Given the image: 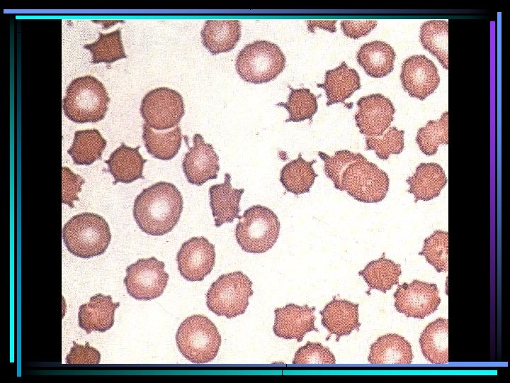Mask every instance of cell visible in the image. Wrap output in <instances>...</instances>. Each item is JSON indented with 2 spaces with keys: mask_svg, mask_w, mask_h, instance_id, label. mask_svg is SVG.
<instances>
[{
  "mask_svg": "<svg viewBox=\"0 0 510 383\" xmlns=\"http://www.w3.org/2000/svg\"><path fill=\"white\" fill-rule=\"evenodd\" d=\"M419 38L425 50L434 55L445 69H448V23L444 20L424 22Z\"/></svg>",
  "mask_w": 510,
  "mask_h": 383,
  "instance_id": "4dcf8cb0",
  "label": "cell"
},
{
  "mask_svg": "<svg viewBox=\"0 0 510 383\" xmlns=\"http://www.w3.org/2000/svg\"><path fill=\"white\" fill-rule=\"evenodd\" d=\"M120 303H114L110 295L101 293L91 296L80 306L78 312L79 327L89 334L92 331L105 332L114 323V315Z\"/></svg>",
  "mask_w": 510,
  "mask_h": 383,
  "instance_id": "ac0fdd59",
  "label": "cell"
},
{
  "mask_svg": "<svg viewBox=\"0 0 510 383\" xmlns=\"http://www.w3.org/2000/svg\"><path fill=\"white\" fill-rule=\"evenodd\" d=\"M315 162L316 160L307 161L299 154L285 164L280 173V182L285 190L295 195L308 193L318 176L313 168Z\"/></svg>",
  "mask_w": 510,
  "mask_h": 383,
  "instance_id": "4316f807",
  "label": "cell"
},
{
  "mask_svg": "<svg viewBox=\"0 0 510 383\" xmlns=\"http://www.w3.org/2000/svg\"><path fill=\"white\" fill-rule=\"evenodd\" d=\"M390 184L387 174L364 156L344 170L340 191L363 203H378L387 195Z\"/></svg>",
  "mask_w": 510,
  "mask_h": 383,
  "instance_id": "ba28073f",
  "label": "cell"
},
{
  "mask_svg": "<svg viewBox=\"0 0 510 383\" xmlns=\"http://www.w3.org/2000/svg\"><path fill=\"white\" fill-rule=\"evenodd\" d=\"M106 146V140L96 129L77 131L68 150L76 165H89L100 159Z\"/></svg>",
  "mask_w": 510,
  "mask_h": 383,
  "instance_id": "f546056e",
  "label": "cell"
},
{
  "mask_svg": "<svg viewBox=\"0 0 510 383\" xmlns=\"http://www.w3.org/2000/svg\"><path fill=\"white\" fill-rule=\"evenodd\" d=\"M322 325L336 336V340L344 335H348L358 329L359 323L358 304L335 297L326 304L319 312Z\"/></svg>",
  "mask_w": 510,
  "mask_h": 383,
  "instance_id": "d6986e66",
  "label": "cell"
},
{
  "mask_svg": "<svg viewBox=\"0 0 510 383\" xmlns=\"http://www.w3.org/2000/svg\"><path fill=\"white\" fill-rule=\"evenodd\" d=\"M425 257L438 272H447L448 269V233L436 231L424 241L422 250L419 253Z\"/></svg>",
  "mask_w": 510,
  "mask_h": 383,
  "instance_id": "e575fe53",
  "label": "cell"
},
{
  "mask_svg": "<svg viewBox=\"0 0 510 383\" xmlns=\"http://www.w3.org/2000/svg\"><path fill=\"white\" fill-rule=\"evenodd\" d=\"M404 131L392 126L380 136L367 137L366 150H374L376 155L382 160L388 159L392 154H400L404 148Z\"/></svg>",
  "mask_w": 510,
  "mask_h": 383,
  "instance_id": "d590c367",
  "label": "cell"
},
{
  "mask_svg": "<svg viewBox=\"0 0 510 383\" xmlns=\"http://www.w3.org/2000/svg\"><path fill=\"white\" fill-rule=\"evenodd\" d=\"M74 346L66 357L67 364H98L100 362V353L89 345L87 342L85 345L76 344L73 342Z\"/></svg>",
  "mask_w": 510,
  "mask_h": 383,
  "instance_id": "ab89813d",
  "label": "cell"
},
{
  "mask_svg": "<svg viewBox=\"0 0 510 383\" xmlns=\"http://www.w3.org/2000/svg\"><path fill=\"white\" fill-rule=\"evenodd\" d=\"M84 48L92 54V63H111L127 57L122 40L120 29L108 33H99L96 41L85 45Z\"/></svg>",
  "mask_w": 510,
  "mask_h": 383,
  "instance_id": "1f68e13d",
  "label": "cell"
},
{
  "mask_svg": "<svg viewBox=\"0 0 510 383\" xmlns=\"http://www.w3.org/2000/svg\"><path fill=\"white\" fill-rule=\"evenodd\" d=\"M400 79L404 89L420 100L431 95L440 82L435 64L423 55H412L404 61Z\"/></svg>",
  "mask_w": 510,
  "mask_h": 383,
  "instance_id": "5bb4252c",
  "label": "cell"
},
{
  "mask_svg": "<svg viewBox=\"0 0 510 383\" xmlns=\"http://www.w3.org/2000/svg\"><path fill=\"white\" fill-rule=\"evenodd\" d=\"M280 228L278 218L271 209L254 205L239 218L235 238L244 251L252 254L264 253L276 243Z\"/></svg>",
  "mask_w": 510,
  "mask_h": 383,
  "instance_id": "5b68a950",
  "label": "cell"
},
{
  "mask_svg": "<svg viewBox=\"0 0 510 383\" xmlns=\"http://www.w3.org/2000/svg\"><path fill=\"white\" fill-rule=\"evenodd\" d=\"M394 298L398 312L407 317L421 319L435 312L441 302L436 284L417 279L399 285Z\"/></svg>",
  "mask_w": 510,
  "mask_h": 383,
  "instance_id": "8fae6325",
  "label": "cell"
},
{
  "mask_svg": "<svg viewBox=\"0 0 510 383\" xmlns=\"http://www.w3.org/2000/svg\"><path fill=\"white\" fill-rule=\"evenodd\" d=\"M325 91L327 106L344 102L360 89V77L356 70L349 68L345 62L325 72L324 82L317 84Z\"/></svg>",
  "mask_w": 510,
  "mask_h": 383,
  "instance_id": "44dd1931",
  "label": "cell"
},
{
  "mask_svg": "<svg viewBox=\"0 0 510 383\" xmlns=\"http://www.w3.org/2000/svg\"><path fill=\"white\" fill-rule=\"evenodd\" d=\"M139 148L140 146L131 148L121 143L105 161L108 166V172L115 179L114 184H129L144 178L143 167L147 160L142 157Z\"/></svg>",
  "mask_w": 510,
  "mask_h": 383,
  "instance_id": "7402d4cb",
  "label": "cell"
},
{
  "mask_svg": "<svg viewBox=\"0 0 510 383\" xmlns=\"http://www.w3.org/2000/svg\"><path fill=\"white\" fill-rule=\"evenodd\" d=\"M193 141V147L188 148L183 159L182 168L190 184L201 186L210 179L217 178L219 157L213 146L206 143L200 134L196 133Z\"/></svg>",
  "mask_w": 510,
  "mask_h": 383,
  "instance_id": "9a60e30c",
  "label": "cell"
},
{
  "mask_svg": "<svg viewBox=\"0 0 510 383\" xmlns=\"http://www.w3.org/2000/svg\"><path fill=\"white\" fill-rule=\"evenodd\" d=\"M177 348L193 363H208L217 356L221 335L207 316L196 314L186 318L176 333Z\"/></svg>",
  "mask_w": 510,
  "mask_h": 383,
  "instance_id": "277c9868",
  "label": "cell"
},
{
  "mask_svg": "<svg viewBox=\"0 0 510 383\" xmlns=\"http://www.w3.org/2000/svg\"><path fill=\"white\" fill-rule=\"evenodd\" d=\"M314 307L307 304L299 306L295 304L276 309L273 326L274 334L285 340L295 339L300 342L307 333L318 332L314 326Z\"/></svg>",
  "mask_w": 510,
  "mask_h": 383,
  "instance_id": "2e32d148",
  "label": "cell"
},
{
  "mask_svg": "<svg viewBox=\"0 0 510 383\" xmlns=\"http://www.w3.org/2000/svg\"><path fill=\"white\" fill-rule=\"evenodd\" d=\"M110 99L103 84L94 77L86 75L72 80L63 99V110L71 121L84 123L102 120Z\"/></svg>",
  "mask_w": 510,
  "mask_h": 383,
  "instance_id": "3957f363",
  "label": "cell"
},
{
  "mask_svg": "<svg viewBox=\"0 0 510 383\" xmlns=\"http://www.w3.org/2000/svg\"><path fill=\"white\" fill-rule=\"evenodd\" d=\"M142 139L148 153L153 157L169 160L177 155L181 146L182 133L179 126L167 131H156L144 123Z\"/></svg>",
  "mask_w": 510,
  "mask_h": 383,
  "instance_id": "83f0119b",
  "label": "cell"
},
{
  "mask_svg": "<svg viewBox=\"0 0 510 383\" xmlns=\"http://www.w3.org/2000/svg\"><path fill=\"white\" fill-rule=\"evenodd\" d=\"M318 155L324 162V173L334 184V187L340 190L341 177L346 167L353 162L363 155L348 150H338L333 155L319 151Z\"/></svg>",
  "mask_w": 510,
  "mask_h": 383,
  "instance_id": "8d00e7d4",
  "label": "cell"
},
{
  "mask_svg": "<svg viewBox=\"0 0 510 383\" xmlns=\"http://www.w3.org/2000/svg\"><path fill=\"white\" fill-rule=\"evenodd\" d=\"M181 95L176 90L159 87L143 97L140 113L145 123L155 131H167L176 127L185 113Z\"/></svg>",
  "mask_w": 510,
  "mask_h": 383,
  "instance_id": "9c48e42d",
  "label": "cell"
},
{
  "mask_svg": "<svg viewBox=\"0 0 510 383\" xmlns=\"http://www.w3.org/2000/svg\"><path fill=\"white\" fill-rule=\"evenodd\" d=\"M356 125L361 133L368 137L384 134L394 119L395 109L391 101L380 94L360 98L356 103Z\"/></svg>",
  "mask_w": 510,
  "mask_h": 383,
  "instance_id": "4fadbf2b",
  "label": "cell"
},
{
  "mask_svg": "<svg viewBox=\"0 0 510 383\" xmlns=\"http://www.w3.org/2000/svg\"><path fill=\"white\" fill-rule=\"evenodd\" d=\"M336 20L332 21H307V28L311 33H314L315 28H322L334 33L336 31Z\"/></svg>",
  "mask_w": 510,
  "mask_h": 383,
  "instance_id": "b9f144b4",
  "label": "cell"
},
{
  "mask_svg": "<svg viewBox=\"0 0 510 383\" xmlns=\"http://www.w3.org/2000/svg\"><path fill=\"white\" fill-rule=\"evenodd\" d=\"M62 237L69 252L81 258H90L106 250L111 234L102 216L86 212L73 216L64 225Z\"/></svg>",
  "mask_w": 510,
  "mask_h": 383,
  "instance_id": "7a4b0ae2",
  "label": "cell"
},
{
  "mask_svg": "<svg viewBox=\"0 0 510 383\" xmlns=\"http://www.w3.org/2000/svg\"><path fill=\"white\" fill-rule=\"evenodd\" d=\"M401 274L400 265L385 258L384 255L368 263L364 269L358 272L370 289H377L383 293L399 283Z\"/></svg>",
  "mask_w": 510,
  "mask_h": 383,
  "instance_id": "f1b7e54d",
  "label": "cell"
},
{
  "mask_svg": "<svg viewBox=\"0 0 510 383\" xmlns=\"http://www.w3.org/2000/svg\"><path fill=\"white\" fill-rule=\"evenodd\" d=\"M200 35L203 46L212 55L229 52L241 37V24L238 20H207Z\"/></svg>",
  "mask_w": 510,
  "mask_h": 383,
  "instance_id": "ffe728a7",
  "label": "cell"
},
{
  "mask_svg": "<svg viewBox=\"0 0 510 383\" xmlns=\"http://www.w3.org/2000/svg\"><path fill=\"white\" fill-rule=\"evenodd\" d=\"M244 192V189L232 187L229 173L225 174L223 183L209 188L210 206L216 227L240 218L239 203Z\"/></svg>",
  "mask_w": 510,
  "mask_h": 383,
  "instance_id": "e0dca14e",
  "label": "cell"
},
{
  "mask_svg": "<svg viewBox=\"0 0 510 383\" xmlns=\"http://www.w3.org/2000/svg\"><path fill=\"white\" fill-rule=\"evenodd\" d=\"M395 57L391 45L384 41L374 40L360 48L356 59L367 74L380 78L392 72Z\"/></svg>",
  "mask_w": 510,
  "mask_h": 383,
  "instance_id": "cb8c5ba5",
  "label": "cell"
},
{
  "mask_svg": "<svg viewBox=\"0 0 510 383\" xmlns=\"http://www.w3.org/2000/svg\"><path fill=\"white\" fill-rule=\"evenodd\" d=\"M123 279L130 296L147 301L160 296L168 283L169 274L164 262L154 257L137 260L126 267Z\"/></svg>",
  "mask_w": 510,
  "mask_h": 383,
  "instance_id": "30bf717a",
  "label": "cell"
},
{
  "mask_svg": "<svg viewBox=\"0 0 510 383\" xmlns=\"http://www.w3.org/2000/svg\"><path fill=\"white\" fill-rule=\"evenodd\" d=\"M331 350L319 343L307 342L295 353L293 364H335Z\"/></svg>",
  "mask_w": 510,
  "mask_h": 383,
  "instance_id": "74e56055",
  "label": "cell"
},
{
  "mask_svg": "<svg viewBox=\"0 0 510 383\" xmlns=\"http://www.w3.org/2000/svg\"><path fill=\"white\" fill-rule=\"evenodd\" d=\"M375 20L352 21L344 20L341 21V28L344 34L353 39H358L368 35L377 26Z\"/></svg>",
  "mask_w": 510,
  "mask_h": 383,
  "instance_id": "60d3db41",
  "label": "cell"
},
{
  "mask_svg": "<svg viewBox=\"0 0 510 383\" xmlns=\"http://www.w3.org/2000/svg\"><path fill=\"white\" fill-rule=\"evenodd\" d=\"M62 203L73 207L74 201L78 200L77 194L80 192L84 180L69 168L62 167Z\"/></svg>",
  "mask_w": 510,
  "mask_h": 383,
  "instance_id": "f35d334b",
  "label": "cell"
},
{
  "mask_svg": "<svg viewBox=\"0 0 510 383\" xmlns=\"http://www.w3.org/2000/svg\"><path fill=\"white\" fill-rule=\"evenodd\" d=\"M412 359L410 343L396 333L379 337L370 345L368 357L371 364H410Z\"/></svg>",
  "mask_w": 510,
  "mask_h": 383,
  "instance_id": "d4e9b609",
  "label": "cell"
},
{
  "mask_svg": "<svg viewBox=\"0 0 510 383\" xmlns=\"http://www.w3.org/2000/svg\"><path fill=\"white\" fill-rule=\"evenodd\" d=\"M285 65V57L278 45L261 40L246 45L240 50L235 68L244 81L262 84L276 78Z\"/></svg>",
  "mask_w": 510,
  "mask_h": 383,
  "instance_id": "8992f818",
  "label": "cell"
},
{
  "mask_svg": "<svg viewBox=\"0 0 510 383\" xmlns=\"http://www.w3.org/2000/svg\"><path fill=\"white\" fill-rule=\"evenodd\" d=\"M183 204L181 193L174 184L159 182L136 196L133 216L142 231L154 236L163 235L178 223Z\"/></svg>",
  "mask_w": 510,
  "mask_h": 383,
  "instance_id": "6da1fadb",
  "label": "cell"
},
{
  "mask_svg": "<svg viewBox=\"0 0 510 383\" xmlns=\"http://www.w3.org/2000/svg\"><path fill=\"white\" fill-rule=\"evenodd\" d=\"M416 143L426 155L437 152L441 144H448V113L444 112L438 121L431 120L418 130Z\"/></svg>",
  "mask_w": 510,
  "mask_h": 383,
  "instance_id": "d6a6232c",
  "label": "cell"
},
{
  "mask_svg": "<svg viewBox=\"0 0 510 383\" xmlns=\"http://www.w3.org/2000/svg\"><path fill=\"white\" fill-rule=\"evenodd\" d=\"M278 105L284 107L289 113L285 122L311 120L318 108L316 96L306 88H291L287 101Z\"/></svg>",
  "mask_w": 510,
  "mask_h": 383,
  "instance_id": "836d02e7",
  "label": "cell"
},
{
  "mask_svg": "<svg viewBox=\"0 0 510 383\" xmlns=\"http://www.w3.org/2000/svg\"><path fill=\"white\" fill-rule=\"evenodd\" d=\"M408 192L419 200L429 201L437 197L447 183L442 167L434 162L421 163L414 174L407 179Z\"/></svg>",
  "mask_w": 510,
  "mask_h": 383,
  "instance_id": "603a6c76",
  "label": "cell"
},
{
  "mask_svg": "<svg viewBox=\"0 0 510 383\" xmlns=\"http://www.w3.org/2000/svg\"><path fill=\"white\" fill-rule=\"evenodd\" d=\"M419 344L425 358L433 364L448 362V320L438 318L421 333Z\"/></svg>",
  "mask_w": 510,
  "mask_h": 383,
  "instance_id": "484cf974",
  "label": "cell"
},
{
  "mask_svg": "<svg viewBox=\"0 0 510 383\" xmlns=\"http://www.w3.org/2000/svg\"><path fill=\"white\" fill-rule=\"evenodd\" d=\"M252 282L241 271L220 275L206 294V305L219 316L232 318L243 314L253 295Z\"/></svg>",
  "mask_w": 510,
  "mask_h": 383,
  "instance_id": "52a82bcc",
  "label": "cell"
},
{
  "mask_svg": "<svg viewBox=\"0 0 510 383\" xmlns=\"http://www.w3.org/2000/svg\"><path fill=\"white\" fill-rule=\"evenodd\" d=\"M176 262L179 273L185 279L203 281L214 267L215 245L205 237H193L182 244Z\"/></svg>",
  "mask_w": 510,
  "mask_h": 383,
  "instance_id": "7c38bea8",
  "label": "cell"
}]
</instances>
